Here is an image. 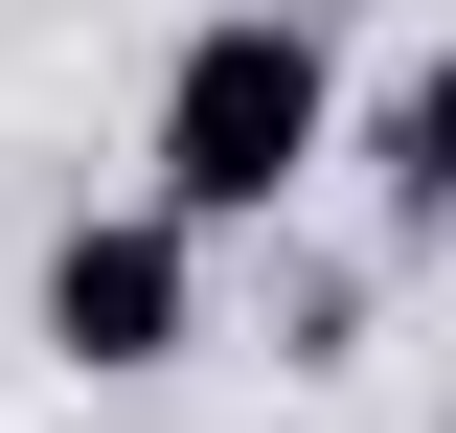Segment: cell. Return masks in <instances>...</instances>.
Instances as JSON below:
<instances>
[{
	"mask_svg": "<svg viewBox=\"0 0 456 433\" xmlns=\"http://www.w3.org/2000/svg\"><path fill=\"white\" fill-rule=\"evenodd\" d=\"M320 114H342V46L297 23V0H206L160 46V114H137V206H183V228H274L297 183H320Z\"/></svg>",
	"mask_w": 456,
	"mask_h": 433,
	"instance_id": "1",
	"label": "cell"
},
{
	"mask_svg": "<svg viewBox=\"0 0 456 433\" xmlns=\"http://www.w3.org/2000/svg\"><path fill=\"white\" fill-rule=\"evenodd\" d=\"M23 320H46V365L160 388L183 342H206V228H183V206H69L46 274H23Z\"/></svg>",
	"mask_w": 456,
	"mask_h": 433,
	"instance_id": "2",
	"label": "cell"
},
{
	"mask_svg": "<svg viewBox=\"0 0 456 433\" xmlns=\"http://www.w3.org/2000/svg\"><path fill=\"white\" fill-rule=\"evenodd\" d=\"M320 160H365V228L434 251V228H456V69H388L365 114H320Z\"/></svg>",
	"mask_w": 456,
	"mask_h": 433,
	"instance_id": "3",
	"label": "cell"
}]
</instances>
